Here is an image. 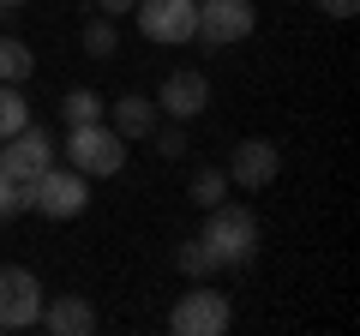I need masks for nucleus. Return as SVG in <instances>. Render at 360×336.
<instances>
[{"label":"nucleus","mask_w":360,"mask_h":336,"mask_svg":"<svg viewBox=\"0 0 360 336\" xmlns=\"http://www.w3.org/2000/svg\"><path fill=\"white\" fill-rule=\"evenodd\" d=\"M42 330H54V336H84V330H96V306H90L84 295H54V300H42Z\"/></svg>","instance_id":"12"},{"label":"nucleus","mask_w":360,"mask_h":336,"mask_svg":"<svg viewBox=\"0 0 360 336\" xmlns=\"http://www.w3.org/2000/svg\"><path fill=\"white\" fill-rule=\"evenodd\" d=\"M0 6H13V13H18V6H25V0H0Z\"/></svg>","instance_id":"24"},{"label":"nucleus","mask_w":360,"mask_h":336,"mask_svg":"<svg viewBox=\"0 0 360 336\" xmlns=\"http://www.w3.org/2000/svg\"><path fill=\"white\" fill-rule=\"evenodd\" d=\"M234 186H246V193H264V186H276V174H283V144L276 138H240L229 150V168H222Z\"/></svg>","instance_id":"9"},{"label":"nucleus","mask_w":360,"mask_h":336,"mask_svg":"<svg viewBox=\"0 0 360 336\" xmlns=\"http://www.w3.org/2000/svg\"><path fill=\"white\" fill-rule=\"evenodd\" d=\"M30 72H37V54L18 37H0V84H25Z\"/></svg>","instance_id":"16"},{"label":"nucleus","mask_w":360,"mask_h":336,"mask_svg":"<svg viewBox=\"0 0 360 336\" xmlns=\"http://www.w3.org/2000/svg\"><path fill=\"white\" fill-rule=\"evenodd\" d=\"M0 144H6V150H0V174L13 186H30L42 168H54V150H60L42 127H18L13 138H0Z\"/></svg>","instance_id":"8"},{"label":"nucleus","mask_w":360,"mask_h":336,"mask_svg":"<svg viewBox=\"0 0 360 336\" xmlns=\"http://www.w3.org/2000/svg\"><path fill=\"white\" fill-rule=\"evenodd\" d=\"M229 324H234V306H229V295L210 288V283L186 288V295L174 300V312H168V330H180V336H222Z\"/></svg>","instance_id":"4"},{"label":"nucleus","mask_w":360,"mask_h":336,"mask_svg":"<svg viewBox=\"0 0 360 336\" xmlns=\"http://www.w3.org/2000/svg\"><path fill=\"white\" fill-rule=\"evenodd\" d=\"M18 127H30V103L18 84H0V138H13Z\"/></svg>","instance_id":"18"},{"label":"nucleus","mask_w":360,"mask_h":336,"mask_svg":"<svg viewBox=\"0 0 360 336\" xmlns=\"http://www.w3.org/2000/svg\"><path fill=\"white\" fill-rule=\"evenodd\" d=\"M312 6H319L324 18H354V6H360V0H312Z\"/></svg>","instance_id":"21"},{"label":"nucleus","mask_w":360,"mask_h":336,"mask_svg":"<svg viewBox=\"0 0 360 336\" xmlns=\"http://www.w3.org/2000/svg\"><path fill=\"white\" fill-rule=\"evenodd\" d=\"M6 18H13V6H0V25H6Z\"/></svg>","instance_id":"23"},{"label":"nucleus","mask_w":360,"mask_h":336,"mask_svg":"<svg viewBox=\"0 0 360 336\" xmlns=\"http://www.w3.org/2000/svg\"><path fill=\"white\" fill-rule=\"evenodd\" d=\"M174 264H180V276H193V283H205V276L222 271L217 252L205 246V234H198V240H180V246H174Z\"/></svg>","instance_id":"14"},{"label":"nucleus","mask_w":360,"mask_h":336,"mask_svg":"<svg viewBox=\"0 0 360 336\" xmlns=\"http://www.w3.org/2000/svg\"><path fill=\"white\" fill-rule=\"evenodd\" d=\"M84 205H90V181L78 168H42L37 181L25 186V210H37V217H49V222L84 217Z\"/></svg>","instance_id":"3"},{"label":"nucleus","mask_w":360,"mask_h":336,"mask_svg":"<svg viewBox=\"0 0 360 336\" xmlns=\"http://www.w3.org/2000/svg\"><path fill=\"white\" fill-rule=\"evenodd\" d=\"M18 210H25V186H13L6 174H0V222H13Z\"/></svg>","instance_id":"20"},{"label":"nucleus","mask_w":360,"mask_h":336,"mask_svg":"<svg viewBox=\"0 0 360 336\" xmlns=\"http://www.w3.org/2000/svg\"><path fill=\"white\" fill-rule=\"evenodd\" d=\"M103 115H108V127H115V132H120L127 144L150 138V132H156V120H162V115H156V96H139V91L115 96V103H108Z\"/></svg>","instance_id":"11"},{"label":"nucleus","mask_w":360,"mask_h":336,"mask_svg":"<svg viewBox=\"0 0 360 336\" xmlns=\"http://www.w3.org/2000/svg\"><path fill=\"white\" fill-rule=\"evenodd\" d=\"M258 30V0H198V42L229 49Z\"/></svg>","instance_id":"7"},{"label":"nucleus","mask_w":360,"mask_h":336,"mask_svg":"<svg viewBox=\"0 0 360 336\" xmlns=\"http://www.w3.org/2000/svg\"><path fill=\"white\" fill-rule=\"evenodd\" d=\"M78 42H84V54H90V60H115V49H120V30H115V18H108V13H96V18H84Z\"/></svg>","instance_id":"13"},{"label":"nucleus","mask_w":360,"mask_h":336,"mask_svg":"<svg viewBox=\"0 0 360 336\" xmlns=\"http://www.w3.org/2000/svg\"><path fill=\"white\" fill-rule=\"evenodd\" d=\"M186 198H193L198 210L222 205V198H229V174H222V168H198L193 181H186Z\"/></svg>","instance_id":"17"},{"label":"nucleus","mask_w":360,"mask_h":336,"mask_svg":"<svg viewBox=\"0 0 360 336\" xmlns=\"http://www.w3.org/2000/svg\"><path fill=\"white\" fill-rule=\"evenodd\" d=\"M150 144H156V156H180V150H186V132H180V120H174V127H162V120H156Z\"/></svg>","instance_id":"19"},{"label":"nucleus","mask_w":360,"mask_h":336,"mask_svg":"<svg viewBox=\"0 0 360 336\" xmlns=\"http://www.w3.org/2000/svg\"><path fill=\"white\" fill-rule=\"evenodd\" d=\"M205 246L217 252V264H252L258 252V217L246 205H210L205 210Z\"/></svg>","instance_id":"2"},{"label":"nucleus","mask_w":360,"mask_h":336,"mask_svg":"<svg viewBox=\"0 0 360 336\" xmlns=\"http://www.w3.org/2000/svg\"><path fill=\"white\" fill-rule=\"evenodd\" d=\"M139 0H96V13H108V18H127Z\"/></svg>","instance_id":"22"},{"label":"nucleus","mask_w":360,"mask_h":336,"mask_svg":"<svg viewBox=\"0 0 360 336\" xmlns=\"http://www.w3.org/2000/svg\"><path fill=\"white\" fill-rule=\"evenodd\" d=\"M66 168H78L84 181H108L127 168V138H120L108 120H84V127H66Z\"/></svg>","instance_id":"1"},{"label":"nucleus","mask_w":360,"mask_h":336,"mask_svg":"<svg viewBox=\"0 0 360 336\" xmlns=\"http://www.w3.org/2000/svg\"><path fill=\"white\" fill-rule=\"evenodd\" d=\"M103 108H108V96H96L90 84H78V91H66V96H60V120H66V127H84V120H103Z\"/></svg>","instance_id":"15"},{"label":"nucleus","mask_w":360,"mask_h":336,"mask_svg":"<svg viewBox=\"0 0 360 336\" xmlns=\"http://www.w3.org/2000/svg\"><path fill=\"white\" fill-rule=\"evenodd\" d=\"M42 283L25 264H0V330H30L42 318Z\"/></svg>","instance_id":"6"},{"label":"nucleus","mask_w":360,"mask_h":336,"mask_svg":"<svg viewBox=\"0 0 360 336\" xmlns=\"http://www.w3.org/2000/svg\"><path fill=\"white\" fill-rule=\"evenodd\" d=\"M132 18H139V37L168 42V49L198 37V0H139Z\"/></svg>","instance_id":"5"},{"label":"nucleus","mask_w":360,"mask_h":336,"mask_svg":"<svg viewBox=\"0 0 360 336\" xmlns=\"http://www.w3.org/2000/svg\"><path fill=\"white\" fill-rule=\"evenodd\" d=\"M205 108H210V78L205 72L186 66V72H168L162 78V91H156V115H168V120L186 127V120H198Z\"/></svg>","instance_id":"10"}]
</instances>
